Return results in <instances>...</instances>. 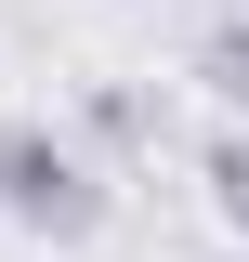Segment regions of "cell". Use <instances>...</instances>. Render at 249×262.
<instances>
[{"mask_svg":"<svg viewBox=\"0 0 249 262\" xmlns=\"http://www.w3.org/2000/svg\"><path fill=\"white\" fill-rule=\"evenodd\" d=\"M0 223H27V236H92L105 223V170H92V144L79 131H53V118H0Z\"/></svg>","mask_w":249,"mask_h":262,"instance_id":"obj_1","label":"cell"},{"mask_svg":"<svg viewBox=\"0 0 249 262\" xmlns=\"http://www.w3.org/2000/svg\"><path fill=\"white\" fill-rule=\"evenodd\" d=\"M92 131H105V144H131V131H157V105H144V92H92Z\"/></svg>","mask_w":249,"mask_h":262,"instance_id":"obj_4","label":"cell"},{"mask_svg":"<svg viewBox=\"0 0 249 262\" xmlns=\"http://www.w3.org/2000/svg\"><path fill=\"white\" fill-rule=\"evenodd\" d=\"M197 184H210V210L249 236V118H223L210 144H197Z\"/></svg>","mask_w":249,"mask_h":262,"instance_id":"obj_3","label":"cell"},{"mask_svg":"<svg viewBox=\"0 0 249 262\" xmlns=\"http://www.w3.org/2000/svg\"><path fill=\"white\" fill-rule=\"evenodd\" d=\"M197 92H210L223 118H249V13H223V27L197 39Z\"/></svg>","mask_w":249,"mask_h":262,"instance_id":"obj_2","label":"cell"}]
</instances>
